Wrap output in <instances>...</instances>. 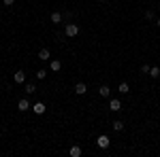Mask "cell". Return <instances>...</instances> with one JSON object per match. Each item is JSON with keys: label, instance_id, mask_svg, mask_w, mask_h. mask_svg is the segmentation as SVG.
Masks as SVG:
<instances>
[{"label": "cell", "instance_id": "6da1fadb", "mask_svg": "<svg viewBox=\"0 0 160 157\" xmlns=\"http://www.w3.org/2000/svg\"><path fill=\"white\" fill-rule=\"evenodd\" d=\"M79 34V25L73 24V21H68V24L64 25V36H68V38H75Z\"/></svg>", "mask_w": 160, "mask_h": 157}, {"label": "cell", "instance_id": "7a4b0ae2", "mask_svg": "<svg viewBox=\"0 0 160 157\" xmlns=\"http://www.w3.org/2000/svg\"><path fill=\"white\" fill-rule=\"evenodd\" d=\"M96 145H98V149H109V145H111L109 136H105V134H100L98 138H96Z\"/></svg>", "mask_w": 160, "mask_h": 157}, {"label": "cell", "instance_id": "3957f363", "mask_svg": "<svg viewBox=\"0 0 160 157\" xmlns=\"http://www.w3.org/2000/svg\"><path fill=\"white\" fill-rule=\"evenodd\" d=\"M109 110H113V113H120V110H122V102H120L118 98L109 100Z\"/></svg>", "mask_w": 160, "mask_h": 157}, {"label": "cell", "instance_id": "277c9868", "mask_svg": "<svg viewBox=\"0 0 160 157\" xmlns=\"http://www.w3.org/2000/svg\"><path fill=\"white\" fill-rule=\"evenodd\" d=\"M17 109L22 110V113H26V110H30V109H32V104H30V102H28L26 98H22V100L17 102Z\"/></svg>", "mask_w": 160, "mask_h": 157}, {"label": "cell", "instance_id": "5b68a950", "mask_svg": "<svg viewBox=\"0 0 160 157\" xmlns=\"http://www.w3.org/2000/svg\"><path fill=\"white\" fill-rule=\"evenodd\" d=\"M75 94H77V96H83V94H88V85H86V83H75Z\"/></svg>", "mask_w": 160, "mask_h": 157}, {"label": "cell", "instance_id": "8992f818", "mask_svg": "<svg viewBox=\"0 0 160 157\" xmlns=\"http://www.w3.org/2000/svg\"><path fill=\"white\" fill-rule=\"evenodd\" d=\"M13 81H15V83H19V85L26 83V72H24V70H17V72L13 74Z\"/></svg>", "mask_w": 160, "mask_h": 157}, {"label": "cell", "instance_id": "52a82bcc", "mask_svg": "<svg viewBox=\"0 0 160 157\" xmlns=\"http://www.w3.org/2000/svg\"><path fill=\"white\" fill-rule=\"evenodd\" d=\"M32 110H34L37 115H43V113L47 110V106H45L43 102H34V104H32Z\"/></svg>", "mask_w": 160, "mask_h": 157}, {"label": "cell", "instance_id": "ba28073f", "mask_svg": "<svg viewBox=\"0 0 160 157\" xmlns=\"http://www.w3.org/2000/svg\"><path fill=\"white\" fill-rule=\"evenodd\" d=\"M38 58H41V60H43V62L51 60V53H49V49H47V47H43V49H41V51H38Z\"/></svg>", "mask_w": 160, "mask_h": 157}, {"label": "cell", "instance_id": "9c48e42d", "mask_svg": "<svg viewBox=\"0 0 160 157\" xmlns=\"http://www.w3.org/2000/svg\"><path fill=\"white\" fill-rule=\"evenodd\" d=\"M111 127H113L115 132H122L124 127H126V123H124L122 119H115V121H113V123H111Z\"/></svg>", "mask_w": 160, "mask_h": 157}, {"label": "cell", "instance_id": "30bf717a", "mask_svg": "<svg viewBox=\"0 0 160 157\" xmlns=\"http://www.w3.org/2000/svg\"><path fill=\"white\" fill-rule=\"evenodd\" d=\"M109 94H111L109 85H100V87H98V96L100 98H109Z\"/></svg>", "mask_w": 160, "mask_h": 157}, {"label": "cell", "instance_id": "8fae6325", "mask_svg": "<svg viewBox=\"0 0 160 157\" xmlns=\"http://www.w3.org/2000/svg\"><path fill=\"white\" fill-rule=\"evenodd\" d=\"M81 153H83V151H81V146H71V149H68V155L71 157H81Z\"/></svg>", "mask_w": 160, "mask_h": 157}, {"label": "cell", "instance_id": "7c38bea8", "mask_svg": "<svg viewBox=\"0 0 160 157\" xmlns=\"http://www.w3.org/2000/svg\"><path fill=\"white\" fill-rule=\"evenodd\" d=\"M60 68H62V62L60 60H51L49 62V70H51V72H58Z\"/></svg>", "mask_w": 160, "mask_h": 157}, {"label": "cell", "instance_id": "4fadbf2b", "mask_svg": "<svg viewBox=\"0 0 160 157\" xmlns=\"http://www.w3.org/2000/svg\"><path fill=\"white\" fill-rule=\"evenodd\" d=\"M49 19H51V24H62V13L53 11V13L49 15Z\"/></svg>", "mask_w": 160, "mask_h": 157}, {"label": "cell", "instance_id": "5bb4252c", "mask_svg": "<svg viewBox=\"0 0 160 157\" xmlns=\"http://www.w3.org/2000/svg\"><path fill=\"white\" fill-rule=\"evenodd\" d=\"M149 76H152V79H158L160 76V68L158 66H152V68H149Z\"/></svg>", "mask_w": 160, "mask_h": 157}, {"label": "cell", "instance_id": "9a60e30c", "mask_svg": "<svg viewBox=\"0 0 160 157\" xmlns=\"http://www.w3.org/2000/svg\"><path fill=\"white\" fill-rule=\"evenodd\" d=\"M118 91H120V94H128V91H130L128 83H120V85H118Z\"/></svg>", "mask_w": 160, "mask_h": 157}, {"label": "cell", "instance_id": "2e32d148", "mask_svg": "<svg viewBox=\"0 0 160 157\" xmlns=\"http://www.w3.org/2000/svg\"><path fill=\"white\" fill-rule=\"evenodd\" d=\"M26 94H37V85L34 83H26Z\"/></svg>", "mask_w": 160, "mask_h": 157}, {"label": "cell", "instance_id": "e0dca14e", "mask_svg": "<svg viewBox=\"0 0 160 157\" xmlns=\"http://www.w3.org/2000/svg\"><path fill=\"white\" fill-rule=\"evenodd\" d=\"M62 19H64V21H66V24H68V21H73V13H71V11L62 13Z\"/></svg>", "mask_w": 160, "mask_h": 157}, {"label": "cell", "instance_id": "ac0fdd59", "mask_svg": "<svg viewBox=\"0 0 160 157\" xmlns=\"http://www.w3.org/2000/svg\"><path fill=\"white\" fill-rule=\"evenodd\" d=\"M45 76H47V70H43V68H41V70L37 72V79H38V81H43Z\"/></svg>", "mask_w": 160, "mask_h": 157}, {"label": "cell", "instance_id": "d6986e66", "mask_svg": "<svg viewBox=\"0 0 160 157\" xmlns=\"http://www.w3.org/2000/svg\"><path fill=\"white\" fill-rule=\"evenodd\" d=\"M149 68H152L149 64H143V66H141V72H143V74H149Z\"/></svg>", "mask_w": 160, "mask_h": 157}, {"label": "cell", "instance_id": "ffe728a7", "mask_svg": "<svg viewBox=\"0 0 160 157\" xmlns=\"http://www.w3.org/2000/svg\"><path fill=\"white\" fill-rule=\"evenodd\" d=\"M145 19L152 21V19H154V11H145Z\"/></svg>", "mask_w": 160, "mask_h": 157}, {"label": "cell", "instance_id": "44dd1931", "mask_svg": "<svg viewBox=\"0 0 160 157\" xmlns=\"http://www.w3.org/2000/svg\"><path fill=\"white\" fill-rule=\"evenodd\" d=\"M2 2H4V7H13L15 4V0H2Z\"/></svg>", "mask_w": 160, "mask_h": 157}, {"label": "cell", "instance_id": "7402d4cb", "mask_svg": "<svg viewBox=\"0 0 160 157\" xmlns=\"http://www.w3.org/2000/svg\"><path fill=\"white\" fill-rule=\"evenodd\" d=\"M156 24H158V28H160V17H158V21H156Z\"/></svg>", "mask_w": 160, "mask_h": 157}, {"label": "cell", "instance_id": "603a6c76", "mask_svg": "<svg viewBox=\"0 0 160 157\" xmlns=\"http://www.w3.org/2000/svg\"><path fill=\"white\" fill-rule=\"evenodd\" d=\"M100 2H105V0H100Z\"/></svg>", "mask_w": 160, "mask_h": 157}, {"label": "cell", "instance_id": "cb8c5ba5", "mask_svg": "<svg viewBox=\"0 0 160 157\" xmlns=\"http://www.w3.org/2000/svg\"><path fill=\"white\" fill-rule=\"evenodd\" d=\"M158 9H160V4H158Z\"/></svg>", "mask_w": 160, "mask_h": 157}]
</instances>
